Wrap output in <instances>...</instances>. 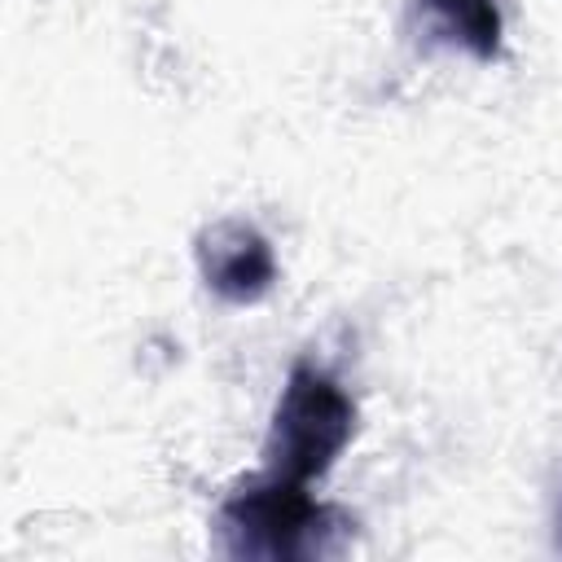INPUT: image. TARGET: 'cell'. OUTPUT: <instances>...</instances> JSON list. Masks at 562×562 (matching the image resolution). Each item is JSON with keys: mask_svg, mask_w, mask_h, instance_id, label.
Masks as SVG:
<instances>
[{"mask_svg": "<svg viewBox=\"0 0 562 562\" xmlns=\"http://www.w3.org/2000/svg\"><path fill=\"white\" fill-rule=\"evenodd\" d=\"M351 518L307 492V483L263 479L237 483L215 509V549L233 562H316L351 544Z\"/></svg>", "mask_w": 562, "mask_h": 562, "instance_id": "cell-1", "label": "cell"}, {"mask_svg": "<svg viewBox=\"0 0 562 562\" xmlns=\"http://www.w3.org/2000/svg\"><path fill=\"white\" fill-rule=\"evenodd\" d=\"M198 272L206 290L233 307L259 303L277 285L272 241L250 220H215L198 233Z\"/></svg>", "mask_w": 562, "mask_h": 562, "instance_id": "cell-3", "label": "cell"}, {"mask_svg": "<svg viewBox=\"0 0 562 562\" xmlns=\"http://www.w3.org/2000/svg\"><path fill=\"white\" fill-rule=\"evenodd\" d=\"M356 435V400L321 364L299 360L272 404L263 435V470L277 479L312 483L334 470Z\"/></svg>", "mask_w": 562, "mask_h": 562, "instance_id": "cell-2", "label": "cell"}, {"mask_svg": "<svg viewBox=\"0 0 562 562\" xmlns=\"http://www.w3.org/2000/svg\"><path fill=\"white\" fill-rule=\"evenodd\" d=\"M422 18L435 35H443L452 48L470 53L474 61H496L505 40V18L496 0H417Z\"/></svg>", "mask_w": 562, "mask_h": 562, "instance_id": "cell-4", "label": "cell"}]
</instances>
